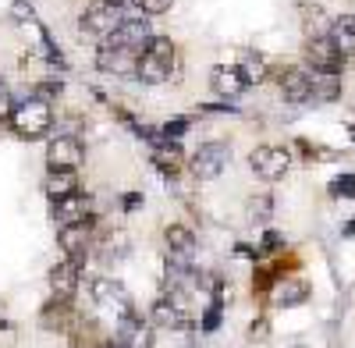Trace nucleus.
Returning a JSON list of instances; mask_svg holds the SVG:
<instances>
[{"label": "nucleus", "mask_w": 355, "mask_h": 348, "mask_svg": "<svg viewBox=\"0 0 355 348\" xmlns=\"http://www.w3.org/2000/svg\"><path fill=\"white\" fill-rule=\"evenodd\" d=\"M50 214H53L57 227H61V224L93 220V217H96V214H93V195L78 189V192H71V195H64V199H53V202H50Z\"/></svg>", "instance_id": "nucleus-13"}, {"label": "nucleus", "mask_w": 355, "mask_h": 348, "mask_svg": "<svg viewBox=\"0 0 355 348\" xmlns=\"http://www.w3.org/2000/svg\"><path fill=\"white\" fill-rule=\"evenodd\" d=\"M249 167L259 182H281L284 174L291 171V150L284 146H274V142H266V146H256L249 153Z\"/></svg>", "instance_id": "nucleus-11"}, {"label": "nucleus", "mask_w": 355, "mask_h": 348, "mask_svg": "<svg viewBox=\"0 0 355 348\" xmlns=\"http://www.w3.org/2000/svg\"><path fill=\"white\" fill-rule=\"evenodd\" d=\"M157 327L150 324V316H142V313H125V316H117V327L114 334L107 338L103 348H153L157 345Z\"/></svg>", "instance_id": "nucleus-5"}, {"label": "nucleus", "mask_w": 355, "mask_h": 348, "mask_svg": "<svg viewBox=\"0 0 355 348\" xmlns=\"http://www.w3.org/2000/svg\"><path fill=\"white\" fill-rule=\"evenodd\" d=\"M15 345H18V327L0 316V348H15Z\"/></svg>", "instance_id": "nucleus-36"}, {"label": "nucleus", "mask_w": 355, "mask_h": 348, "mask_svg": "<svg viewBox=\"0 0 355 348\" xmlns=\"http://www.w3.org/2000/svg\"><path fill=\"white\" fill-rule=\"evenodd\" d=\"M274 78H277V89L288 103H309V93H313V71L309 68L288 64V68H277Z\"/></svg>", "instance_id": "nucleus-12"}, {"label": "nucleus", "mask_w": 355, "mask_h": 348, "mask_svg": "<svg viewBox=\"0 0 355 348\" xmlns=\"http://www.w3.org/2000/svg\"><path fill=\"white\" fill-rule=\"evenodd\" d=\"M150 160H153V167L160 171V174H174L185 167V157H182V142H157L153 146V153H150Z\"/></svg>", "instance_id": "nucleus-22"}, {"label": "nucleus", "mask_w": 355, "mask_h": 348, "mask_svg": "<svg viewBox=\"0 0 355 348\" xmlns=\"http://www.w3.org/2000/svg\"><path fill=\"white\" fill-rule=\"evenodd\" d=\"M345 235H355V217H352V220L345 224Z\"/></svg>", "instance_id": "nucleus-39"}, {"label": "nucleus", "mask_w": 355, "mask_h": 348, "mask_svg": "<svg viewBox=\"0 0 355 348\" xmlns=\"http://www.w3.org/2000/svg\"><path fill=\"white\" fill-rule=\"evenodd\" d=\"M327 192L334 199H355V174H338V178H331Z\"/></svg>", "instance_id": "nucleus-33"}, {"label": "nucleus", "mask_w": 355, "mask_h": 348, "mask_svg": "<svg viewBox=\"0 0 355 348\" xmlns=\"http://www.w3.org/2000/svg\"><path fill=\"white\" fill-rule=\"evenodd\" d=\"M85 164V142L75 132H57L46 139V171H78Z\"/></svg>", "instance_id": "nucleus-9"}, {"label": "nucleus", "mask_w": 355, "mask_h": 348, "mask_svg": "<svg viewBox=\"0 0 355 348\" xmlns=\"http://www.w3.org/2000/svg\"><path fill=\"white\" fill-rule=\"evenodd\" d=\"M327 40H331L345 57H355V15H338V18L327 25Z\"/></svg>", "instance_id": "nucleus-21"}, {"label": "nucleus", "mask_w": 355, "mask_h": 348, "mask_svg": "<svg viewBox=\"0 0 355 348\" xmlns=\"http://www.w3.org/2000/svg\"><path fill=\"white\" fill-rule=\"evenodd\" d=\"M93 242H96V217L82 220V224H61L57 227V245H61L64 259H71V263H78V267L89 263Z\"/></svg>", "instance_id": "nucleus-7"}, {"label": "nucleus", "mask_w": 355, "mask_h": 348, "mask_svg": "<svg viewBox=\"0 0 355 348\" xmlns=\"http://www.w3.org/2000/svg\"><path fill=\"white\" fill-rule=\"evenodd\" d=\"M302 61L313 75H341L348 68V57L327 36H309L302 46Z\"/></svg>", "instance_id": "nucleus-8"}, {"label": "nucleus", "mask_w": 355, "mask_h": 348, "mask_svg": "<svg viewBox=\"0 0 355 348\" xmlns=\"http://www.w3.org/2000/svg\"><path fill=\"white\" fill-rule=\"evenodd\" d=\"M295 348H302V345H295Z\"/></svg>", "instance_id": "nucleus-41"}, {"label": "nucleus", "mask_w": 355, "mask_h": 348, "mask_svg": "<svg viewBox=\"0 0 355 348\" xmlns=\"http://www.w3.org/2000/svg\"><path fill=\"white\" fill-rule=\"evenodd\" d=\"M64 334L71 338V348H103L107 345V334L96 324V316H85V313H75V320Z\"/></svg>", "instance_id": "nucleus-20"}, {"label": "nucleus", "mask_w": 355, "mask_h": 348, "mask_svg": "<svg viewBox=\"0 0 355 348\" xmlns=\"http://www.w3.org/2000/svg\"><path fill=\"white\" fill-rule=\"evenodd\" d=\"M75 299H61V295H50L40 309V327L50 331V334H64L75 320Z\"/></svg>", "instance_id": "nucleus-16"}, {"label": "nucleus", "mask_w": 355, "mask_h": 348, "mask_svg": "<svg viewBox=\"0 0 355 348\" xmlns=\"http://www.w3.org/2000/svg\"><path fill=\"white\" fill-rule=\"evenodd\" d=\"M110 4H121V8H125V0H110Z\"/></svg>", "instance_id": "nucleus-40"}, {"label": "nucleus", "mask_w": 355, "mask_h": 348, "mask_svg": "<svg viewBox=\"0 0 355 348\" xmlns=\"http://www.w3.org/2000/svg\"><path fill=\"white\" fill-rule=\"evenodd\" d=\"M33 93L53 103L57 96L64 93V78H61V75H46V78H40V82H36V89H33Z\"/></svg>", "instance_id": "nucleus-30"}, {"label": "nucleus", "mask_w": 355, "mask_h": 348, "mask_svg": "<svg viewBox=\"0 0 355 348\" xmlns=\"http://www.w3.org/2000/svg\"><path fill=\"white\" fill-rule=\"evenodd\" d=\"M46 281H50V295L75 299V295H78V284H82V267L71 263V259H61L57 267H50Z\"/></svg>", "instance_id": "nucleus-18"}, {"label": "nucleus", "mask_w": 355, "mask_h": 348, "mask_svg": "<svg viewBox=\"0 0 355 348\" xmlns=\"http://www.w3.org/2000/svg\"><path fill=\"white\" fill-rule=\"evenodd\" d=\"M210 89H214V96H220V100H239L245 89H249V82H245V75L239 71V64H217L214 71H210Z\"/></svg>", "instance_id": "nucleus-17"}, {"label": "nucleus", "mask_w": 355, "mask_h": 348, "mask_svg": "<svg viewBox=\"0 0 355 348\" xmlns=\"http://www.w3.org/2000/svg\"><path fill=\"white\" fill-rule=\"evenodd\" d=\"M164 348H196V331H192V324H185V327H171V331H164Z\"/></svg>", "instance_id": "nucleus-28"}, {"label": "nucleus", "mask_w": 355, "mask_h": 348, "mask_svg": "<svg viewBox=\"0 0 355 348\" xmlns=\"http://www.w3.org/2000/svg\"><path fill=\"white\" fill-rule=\"evenodd\" d=\"M164 242H167V256L164 259H174V263H189L196 267V231L189 224H167L164 227Z\"/></svg>", "instance_id": "nucleus-14"}, {"label": "nucleus", "mask_w": 355, "mask_h": 348, "mask_svg": "<svg viewBox=\"0 0 355 348\" xmlns=\"http://www.w3.org/2000/svg\"><path fill=\"white\" fill-rule=\"evenodd\" d=\"M192 128V118H171L160 125V139L164 142H182V135Z\"/></svg>", "instance_id": "nucleus-31"}, {"label": "nucleus", "mask_w": 355, "mask_h": 348, "mask_svg": "<svg viewBox=\"0 0 355 348\" xmlns=\"http://www.w3.org/2000/svg\"><path fill=\"white\" fill-rule=\"evenodd\" d=\"M93 252H96V259L110 270V267H117V263H125L128 259V252H132V238H128V231H103V235L93 242Z\"/></svg>", "instance_id": "nucleus-15"}, {"label": "nucleus", "mask_w": 355, "mask_h": 348, "mask_svg": "<svg viewBox=\"0 0 355 348\" xmlns=\"http://www.w3.org/2000/svg\"><path fill=\"white\" fill-rule=\"evenodd\" d=\"M263 334H266V320L252 324V341H263Z\"/></svg>", "instance_id": "nucleus-38"}, {"label": "nucleus", "mask_w": 355, "mask_h": 348, "mask_svg": "<svg viewBox=\"0 0 355 348\" xmlns=\"http://www.w3.org/2000/svg\"><path fill=\"white\" fill-rule=\"evenodd\" d=\"M11 132L25 142H36V139H46L53 132V103L36 96V93H28L25 100H15V110H11V118H8Z\"/></svg>", "instance_id": "nucleus-1"}, {"label": "nucleus", "mask_w": 355, "mask_h": 348, "mask_svg": "<svg viewBox=\"0 0 355 348\" xmlns=\"http://www.w3.org/2000/svg\"><path fill=\"white\" fill-rule=\"evenodd\" d=\"M11 21H18V25L36 21V11H33V4H28V0H11Z\"/></svg>", "instance_id": "nucleus-34"}, {"label": "nucleus", "mask_w": 355, "mask_h": 348, "mask_svg": "<svg viewBox=\"0 0 355 348\" xmlns=\"http://www.w3.org/2000/svg\"><path fill=\"white\" fill-rule=\"evenodd\" d=\"M121 21H125V8H121V4H110V0H89L85 11L78 15V36L100 43V40L110 36Z\"/></svg>", "instance_id": "nucleus-4"}, {"label": "nucleus", "mask_w": 355, "mask_h": 348, "mask_svg": "<svg viewBox=\"0 0 355 348\" xmlns=\"http://www.w3.org/2000/svg\"><path fill=\"white\" fill-rule=\"evenodd\" d=\"M220 320H224V299H210V306H206L202 316H199V331L202 334H214L220 327Z\"/></svg>", "instance_id": "nucleus-27"}, {"label": "nucleus", "mask_w": 355, "mask_h": 348, "mask_svg": "<svg viewBox=\"0 0 355 348\" xmlns=\"http://www.w3.org/2000/svg\"><path fill=\"white\" fill-rule=\"evenodd\" d=\"M11 110H15V96H11V89H8V82L0 78V125H8Z\"/></svg>", "instance_id": "nucleus-35"}, {"label": "nucleus", "mask_w": 355, "mask_h": 348, "mask_svg": "<svg viewBox=\"0 0 355 348\" xmlns=\"http://www.w3.org/2000/svg\"><path fill=\"white\" fill-rule=\"evenodd\" d=\"M341 75H313V93L309 103H334L341 96Z\"/></svg>", "instance_id": "nucleus-24"}, {"label": "nucleus", "mask_w": 355, "mask_h": 348, "mask_svg": "<svg viewBox=\"0 0 355 348\" xmlns=\"http://www.w3.org/2000/svg\"><path fill=\"white\" fill-rule=\"evenodd\" d=\"M249 220L252 224H270V214H274V199L270 195H252L249 207H245Z\"/></svg>", "instance_id": "nucleus-26"}, {"label": "nucleus", "mask_w": 355, "mask_h": 348, "mask_svg": "<svg viewBox=\"0 0 355 348\" xmlns=\"http://www.w3.org/2000/svg\"><path fill=\"white\" fill-rule=\"evenodd\" d=\"M78 192V171H46L43 178V195L53 202V199H64Z\"/></svg>", "instance_id": "nucleus-23"}, {"label": "nucleus", "mask_w": 355, "mask_h": 348, "mask_svg": "<svg viewBox=\"0 0 355 348\" xmlns=\"http://www.w3.org/2000/svg\"><path fill=\"white\" fill-rule=\"evenodd\" d=\"M239 71L245 75V82H249V85H259V82L270 78V64H266V57H263V53H242Z\"/></svg>", "instance_id": "nucleus-25"}, {"label": "nucleus", "mask_w": 355, "mask_h": 348, "mask_svg": "<svg viewBox=\"0 0 355 348\" xmlns=\"http://www.w3.org/2000/svg\"><path fill=\"white\" fill-rule=\"evenodd\" d=\"M89 299H93L100 309L114 313V316H125V313H132V309H135V302H132V292L125 288V281L107 277V274L89 281Z\"/></svg>", "instance_id": "nucleus-10"}, {"label": "nucleus", "mask_w": 355, "mask_h": 348, "mask_svg": "<svg viewBox=\"0 0 355 348\" xmlns=\"http://www.w3.org/2000/svg\"><path fill=\"white\" fill-rule=\"evenodd\" d=\"M142 207V192H125L121 195V210L125 214H132V210H139Z\"/></svg>", "instance_id": "nucleus-37"}, {"label": "nucleus", "mask_w": 355, "mask_h": 348, "mask_svg": "<svg viewBox=\"0 0 355 348\" xmlns=\"http://www.w3.org/2000/svg\"><path fill=\"white\" fill-rule=\"evenodd\" d=\"M171 4H174V0H125V8H132L135 15H150V18L171 11Z\"/></svg>", "instance_id": "nucleus-29"}, {"label": "nucleus", "mask_w": 355, "mask_h": 348, "mask_svg": "<svg viewBox=\"0 0 355 348\" xmlns=\"http://www.w3.org/2000/svg\"><path fill=\"white\" fill-rule=\"evenodd\" d=\"M309 295H313V288H309V281H302V277H277L274 288H270V302H274L277 309L302 306Z\"/></svg>", "instance_id": "nucleus-19"}, {"label": "nucleus", "mask_w": 355, "mask_h": 348, "mask_svg": "<svg viewBox=\"0 0 355 348\" xmlns=\"http://www.w3.org/2000/svg\"><path fill=\"white\" fill-rule=\"evenodd\" d=\"M96 71L103 75H114V78H128L135 75V64H139V53L132 46H125L121 40H114V36H103L96 43Z\"/></svg>", "instance_id": "nucleus-6"}, {"label": "nucleus", "mask_w": 355, "mask_h": 348, "mask_svg": "<svg viewBox=\"0 0 355 348\" xmlns=\"http://www.w3.org/2000/svg\"><path fill=\"white\" fill-rule=\"evenodd\" d=\"M277 249H284V235H281V231H274V227H266L263 238H259V245H256V259H259V256H274Z\"/></svg>", "instance_id": "nucleus-32"}, {"label": "nucleus", "mask_w": 355, "mask_h": 348, "mask_svg": "<svg viewBox=\"0 0 355 348\" xmlns=\"http://www.w3.org/2000/svg\"><path fill=\"white\" fill-rule=\"evenodd\" d=\"M178 68V46L171 36H153L146 43V50L139 53V64H135V78L142 85H164L171 82Z\"/></svg>", "instance_id": "nucleus-2"}, {"label": "nucleus", "mask_w": 355, "mask_h": 348, "mask_svg": "<svg viewBox=\"0 0 355 348\" xmlns=\"http://www.w3.org/2000/svg\"><path fill=\"white\" fill-rule=\"evenodd\" d=\"M234 150L227 139H210V142H199V150L189 157V171L196 182H214L231 167Z\"/></svg>", "instance_id": "nucleus-3"}]
</instances>
